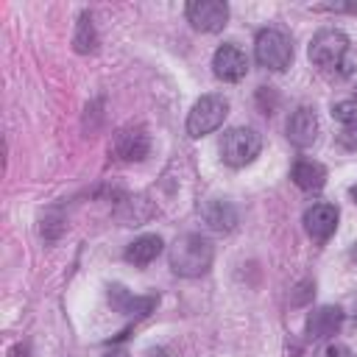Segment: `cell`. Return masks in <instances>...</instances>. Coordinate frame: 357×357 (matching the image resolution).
<instances>
[{
  "mask_svg": "<svg viewBox=\"0 0 357 357\" xmlns=\"http://www.w3.org/2000/svg\"><path fill=\"white\" fill-rule=\"evenodd\" d=\"M343 324V310L340 307H332V304H324V307H315L310 315H307V337L312 340H326L332 337Z\"/></svg>",
  "mask_w": 357,
  "mask_h": 357,
  "instance_id": "8fae6325",
  "label": "cell"
},
{
  "mask_svg": "<svg viewBox=\"0 0 357 357\" xmlns=\"http://www.w3.org/2000/svg\"><path fill=\"white\" fill-rule=\"evenodd\" d=\"M103 357H131V354H128L126 349H112V351H106Z\"/></svg>",
  "mask_w": 357,
  "mask_h": 357,
  "instance_id": "d6986e66",
  "label": "cell"
},
{
  "mask_svg": "<svg viewBox=\"0 0 357 357\" xmlns=\"http://www.w3.org/2000/svg\"><path fill=\"white\" fill-rule=\"evenodd\" d=\"M254 56H257L259 67L282 73V70H287L293 64V42H290L287 33H282L276 28H265V31L257 33Z\"/></svg>",
  "mask_w": 357,
  "mask_h": 357,
  "instance_id": "277c9868",
  "label": "cell"
},
{
  "mask_svg": "<svg viewBox=\"0 0 357 357\" xmlns=\"http://www.w3.org/2000/svg\"><path fill=\"white\" fill-rule=\"evenodd\" d=\"M287 139L296 148H310L318 139V117L310 106H298L287 117Z\"/></svg>",
  "mask_w": 357,
  "mask_h": 357,
  "instance_id": "30bf717a",
  "label": "cell"
},
{
  "mask_svg": "<svg viewBox=\"0 0 357 357\" xmlns=\"http://www.w3.org/2000/svg\"><path fill=\"white\" fill-rule=\"evenodd\" d=\"M112 151L117 153V159L123 162H142L148 153H151V137L142 126H128V128H120L114 134V142H112Z\"/></svg>",
  "mask_w": 357,
  "mask_h": 357,
  "instance_id": "52a82bcc",
  "label": "cell"
},
{
  "mask_svg": "<svg viewBox=\"0 0 357 357\" xmlns=\"http://www.w3.org/2000/svg\"><path fill=\"white\" fill-rule=\"evenodd\" d=\"M220 159L229 165V167H245L248 162H254L262 151V137L254 131V128H245V126H237V128H229L223 131L220 137Z\"/></svg>",
  "mask_w": 357,
  "mask_h": 357,
  "instance_id": "3957f363",
  "label": "cell"
},
{
  "mask_svg": "<svg viewBox=\"0 0 357 357\" xmlns=\"http://www.w3.org/2000/svg\"><path fill=\"white\" fill-rule=\"evenodd\" d=\"M226 114H229V100L223 95H201L187 114V134L190 137L212 134L215 128L223 126Z\"/></svg>",
  "mask_w": 357,
  "mask_h": 357,
  "instance_id": "5b68a950",
  "label": "cell"
},
{
  "mask_svg": "<svg viewBox=\"0 0 357 357\" xmlns=\"http://www.w3.org/2000/svg\"><path fill=\"white\" fill-rule=\"evenodd\" d=\"M332 117L340 123L337 131V145L346 151H357V103L340 100L332 106Z\"/></svg>",
  "mask_w": 357,
  "mask_h": 357,
  "instance_id": "7c38bea8",
  "label": "cell"
},
{
  "mask_svg": "<svg viewBox=\"0 0 357 357\" xmlns=\"http://www.w3.org/2000/svg\"><path fill=\"white\" fill-rule=\"evenodd\" d=\"M73 45H75V50H78V53H92V50L98 47V36H95V25H92L89 11H84V14L78 17Z\"/></svg>",
  "mask_w": 357,
  "mask_h": 357,
  "instance_id": "e0dca14e",
  "label": "cell"
},
{
  "mask_svg": "<svg viewBox=\"0 0 357 357\" xmlns=\"http://www.w3.org/2000/svg\"><path fill=\"white\" fill-rule=\"evenodd\" d=\"M337 206H332V204H312L307 212H304V229H307V234L312 237V240H318V243H324V240H329L332 234H335V229H337Z\"/></svg>",
  "mask_w": 357,
  "mask_h": 357,
  "instance_id": "9c48e42d",
  "label": "cell"
},
{
  "mask_svg": "<svg viewBox=\"0 0 357 357\" xmlns=\"http://www.w3.org/2000/svg\"><path fill=\"white\" fill-rule=\"evenodd\" d=\"M187 20L192 22L195 31H204V33H215L226 25L229 20V6L220 3V0H190L187 8H184Z\"/></svg>",
  "mask_w": 357,
  "mask_h": 357,
  "instance_id": "8992f818",
  "label": "cell"
},
{
  "mask_svg": "<svg viewBox=\"0 0 357 357\" xmlns=\"http://www.w3.org/2000/svg\"><path fill=\"white\" fill-rule=\"evenodd\" d=\"M290 178H293L296 187H301V190H321V187L326 184V167H324L321 162L301 159V162L293 165Z\"/></svg>",
  "mask_w": 357,
  "mask_h": 357,
  "instance_id": "5bb4252c",
  "label": "cell"
},
{
  "mask_svg": "<svg viewBox=\"0 0 357 357\" xmlns=\"http://www.w3.org/2000/svg\"><path fill=\"white\" fill-rule=\"evenodd\" d=\"M162 237L159 234H142V237H137L128 248H126V259L131 262V265H137V268H142V265H148V262H153L159 254H162Z\"/></svg>",
  "mask_w": 357,
  "mask_h": 357,
  "instance_id": "9a60e30c",
  "label": "cell"
},
{
  "mask_svg": "<svg viewBox=\"0 0 357 357\" xmlns=\"http://www.w3.org/2000/svg\"><path fill=\"white\" fill-rule=\"evenodd\" d=\"M109 298H112V304L117 307V312H123V315H137V318H142V315H148L153 307H156V296H131L126 287H120V284H112L109 287Z\"/></svg>",
  "mask_w": 357,
  "mask_h": 357,
  "instance_id": "4fadbf2b",
  "label": "cell"
},
{
  "mask_svg": "<svg viewBox=\"0 0 357 357\" xmlns=\"http://www.w3.org/2000/svg\"><path fill=\"white\" fill-rule=\"evenodd\" d=\"M201 215H204L206 223H209L212 229H218V231H229V229H234V223H237V212H234L226 201H209V204H204Z\"/></svg>",
  "mask_w": 357,
  "mask_h": 357,
  "instance_id": "2e32d148",
  "label": "cell"
},
{
  "mask_svg": "<svg viewBox=\"0 0 357 357\" xmlns=\"http://www.w3.org/2000/svg\"><path fill=\"white\" fill-rule=\"evenodd\" d=\"M215 259V248L212 240L204 234H181L176 237V243L170 245V268L178 276H201L212 268Z\"/></svg>",
  "mask_w": 357,
  "mask_h": 357,
  "instance_id": "7a4b0ae2",
  "label": "cell"
},
{
  "mask_svg": "<svg viewBox=\"0 0 357 357\" xmlns=\"http://www.w3.org/2000/svg\"><path fill=\"white\" fill-rule=\"evenodd\" d=\"M349 39L343 31H335V28H321L312 39H310V61L324 70V73H340V75H349L351 73V59H349Z\"/></svg>",
  "mask_w": 357,
  "mask_h": 357,
  "instance_id": "6da1fadb",
  "label": "cell"
},
{
  "mask_svg": "<svg viewBox=\"0 0 357 357\" xmlns=\"http://www.w3.org/2000/svg\"><path fill=\"white\" fill-rule=\"evenodd\" d=\"M212 70H215V75H218L220 81H240V78L248 73V59H245V53H243L237 45L226 42V45H220V47L215 50V56H212Z\"/></svg>",
  "mask_w": 357,
  "mask_h": 357,
  "instance_id": "ba28073f",
  "label": "cell"
},
{
  "mask_svg": "<svg viewBox=\"0 0 357 357\" xmlns=\"http://www.w3.org/2000/svg\"><path fill=\"white\" fill-rule=\"evenodd\" d=\"M351 195H354V204H357V187H354V190H351Z\"/></svg>",
  "mask_w": 357,
  "mask_h": 357,
  "instance_id": "ffe728a7",
  "label": "cell"
},
{
  "mask_svg": "<svg viewBox=\"0 0 357 357\" xmlns=\"http://www.w3.org/2000/svg\"><path fill=\"white\" fill-rule=\"evenodd\" d=\"M315 357H354V351L349 346H343V343H326V346H321L315 351Z\"/></svg>",
  "mask_w": 357,
  "mask_h": 357,
  "instance_id": "ac0fdd59",
  "label": "cell"
}]
</instances>
